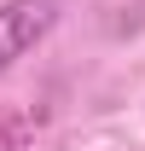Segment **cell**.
<instances>
[{
	"label": "cell",
	"mask_w": 145,
	"mask_h": 151,
	"mask_svg": "<svg viewBox=\"0 0 145 151\" xmlns=\"http://www.w3.org/2000/svg\"><path fill=\"white\" fill-rule=\"evenodd\" d=\"M58 23V0H6L0 6V76L23 52H35Z\"/></svg>",
	"instance_id": "cell-1"
}]
</instances>
